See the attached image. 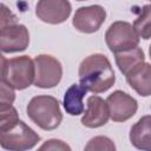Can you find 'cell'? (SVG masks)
<instances>
[{"mask_svg":"<svg viewBox=\"0 0 151 151\" xmlns=\"http://www.w3.org/2000/svg\"><path fill=\"white\" fill-rule=\"evenodd\" d=\"M80 84L92 93H101L110 90L116 76L112 65L106 55L94 53L86 57L79 65L78 70Z\"/></svg>","mask_w":151,"mask_h":151,"instance_id":"obj_1","label":"cell"},{"mask_svg":"<svg viewBox=\"0 0 151 151\" xmlns=\"http://www.w3.org/2000/svg\"><path fill=\"white\" fill-rule=\"evenodd\" d=\"M26 112L28 118L45 131L57 129L63 120L60 103L52 96L33 97L27 104Z\"/></svg>","mask_w":151,"mask_h":151,"instance_id":"obj_2","label":"cell"},{"mask_svg":"<svg viewBox=\"0 0 151 151\" xmlns=\"http://www.w3.org/2000/svg\"><path fill=\"white\" fill-rule=\"evenodd\" d=\"M35 65L28 55L6 59L1 55V80L6 81L14 90H25L34 83Z\"/></svg>","mask_w":151,"mask_h":151,"instance_id":"obj_3","label":"cell"},{"mask_svg":"<svg viewBox=\"0 0 151 151\" xmlns=\"http://www.w3.org/2000/svg\"><path fill=\"white\" fill-rule=\"evenodd\" d=\"M40 136L22 120H18L11 126L0 129V145L9 151H25L33 149Z\"/></svg>","mask_w":151,"mask_h":151,"instance_id":"obj_4","label":"cell"},{"mask_svg":"<svg viewBox=\"0 0 151 151\" xmlns=\"http://www.w3.org/2000/svg\"><path fill=\"white\" fill-rule=\"evenodd\" d=\"M105 42L112 53L126 51L139 45V35L127 21H114L105 32Z\"/></svg>","mask_w":151,"mask_h":151,"instance_id":"obj_5","label":"cell"},{"mask_svg":"<svg viewBox=\"0 0 151 151\" xmlns=\"http://www.w3.org/2000/svg\"><path fill=\"white\" fill-rule=\"evenodd\" d=\"M35 78L34 85L40 88H51L57 86L63 77V66L60 61L50 54H39L34 58Z\"/></svg>","mask_w":151,"mask_h":151,"instance_id":"obj_6","label":"cell"},{"mask_svg":"<svg viewBox=\"0 0 151 151\" xmlns=\"http://www.w3.org/2000/svg\"><path fill=\"white\" fill-rule=\"evenodd\" d=\"M29 33L25 25L9 24L0 26V47L2 53L22 52L28 47Z\"/></svg>","mask_w":151,"mask_h":151,"instance_id":"obj_7","label":"cell"},{"mask_svg":"<svg viewBox=\"0 0 151 151\" xmlns=\"http://www.w3.org/2000/svg\"><path fill=\"white\" fill-rule=\"evenodd\" d=\"M106 11L100 5L79 7L72 19V25L81 33H94L104 24Z\"/></svg>","mask_w":151,"mask_h":151,"instance_id":"obj_8","label":"cell"},{"mask_svg":"<svg viewBox=\"0 0 151 151\" xmlns=\"http://www.w3.org/2000/svg\"><path fill=\"white\" fill-rule=\"evenodd\" d=\"M106 103L110 111V118L117 123L129 120L138 110L137 100L129 93L120 90L113 91L109 94Z\"/></svg>","mask_w":151,"mask_h":151,"instance_id":"obj_9","label":"cell"},{"mask_svg":"<svg viewBox=\"0 0 151 151\" xmlns=\"http://www.w3.org/2000/svg\"><path fill=\"white\" fill-rule=\"evenodd\" d=\"M72 6L68 0H39L35 6V15L46 24L58 25L68 19Z\"/></svg>","mask_w":151,"mask_h":151,"instance_id":"obj_10","label":"cell"},{"mask_svg":"<svg viewBox=\"0 0 151 151\" xmlns=\"http://www.w3.org/2000/svg\"><path fill=\"white\" fill-rule=\"evenodd\" d=\"M110 118V111L106 100L99 96H91L86 101V110L81 117V124L88 129H96L105 125Z\"/></svg>","mask_w":151,"mask_h":151,"instance_id":"obj_11","label":"cell"},{"mask_svg":"<svg viewBox=\"0 0 151 151\" xmlns=\"http://www.w3.org/2000/svg\"><path fill=\"white\" fill-rule=\"evenodd\" d=\"M127 84L140 96H151V64L142 63L125 76Z\"/></svg>","mask_w":151,"mask_h":151,"instance_id":"obj_12","label":"cell"},{"mask_svg":"<svg viewBox=\"0 0 151 151\" xmlns=\"http://www.w3.org/2000/svg\"><path fill=\"white\" fill-rule=\"evenodd\" d=\"M131 144L143 151H151V116H143L130 129Z\"/></svg>","mask_w":151,"mask_h":151,"instance_id":"obj_13","label":"cell"},{"mask_svg":"<svg viewBox=\"0 0 151 151\" xmlns=\"http://www.w3.org/2000/svg\"><path fill=\"white\" fill-rule=\"evenodd\" d=\"M87 90L81 84H72L65 92L63 99V106L70 116H79L84 113L85 107L83 99L86 96Z\"/></svg>","mask_w":151,"mask_h":151,"instance_id":"obj_14","label":"cell"},{"mask_svg":"<svg viewBox=\"0 0 151 151\" xmlns=\"http://www.w3.org/2000/svg\"><path fill=\"white\" fill-rule=\"evenodd\" d=\"M113 54H114L116 64H117L119 71L124 76L129 74L134 67H137L139 64L145 61L144 52L139 46L126 50V51L116 52Z\"/></svg>","mask_w":151,"mask_h":151,"instance_id":"obj_15","label":"cell"},{"mask_svg":"<svg viewBox=\"0 0 151 151\" xmlns=\"http://www.w3.org/2000/svg\"><path fill=\"white\" fill-rule=\"evenodd\" d=\"M133 28L139 38L144 40L151 38V4L142 7L139 15L133 21Z\"/></svg>","mask_w":151,"mask_h":151,"instance_id":"obj_16","label":"cell"},{"mask_svg":"<svg viewBox=\"0 0 151 151\" xmlns=\"http://www.w3.org/2000/svg\"><path fill=\"white\" fill-rule=\"evenodd\" d=\"M85 150L87 151H94V150H98V151H114L116 150V145L109 138V137H105V136H96L93 137L92 139L88 140V143L85 145L84 147Z\"/></svg>","mask_w":151,"mask_h":151,"instance_id":"obj_17","label":"cell"},{"mask_svg":"<svg viewBox=\"0 0 151 151\" xmlns=\"http://www.w3.org/2000/svg\"><path fill=\"white\" fill-rule=\"evenodd\" d=\"M14 99V88L6 81L0 80V105H12Z\"/></svg>","mask_w":151,"mask_h":151,"instance_id":"obj_18","label":"cell"},{"mask_svg":"<svg viewBox=\"0 0 151 151\" xmlns=\"http://www.w3.org/2000/svg\"><path fill=\"white\" fill-rule=\"evenodd\" d=\"M39 150H60V151L68 150L70 151L71 147L66 143H64L63 140H60V139H50L46 143H44L39 147Z\"/></svg>","mask_w":151,"mask_h":151,"instance_id":"obj_19","label":"cell"},{"mask_svg":"<svg viewBox=\"0 0 151 151\" xmlns=\"http://www.w3.org/2000/svg\"><path fill=\"white\" fill-rule=\"evenodd\" d=\"M2 13H1V21H0V26H5V25H9V24H15L17 22V17L2 4Z\"/></svg>","mask_w":151,"mask_h":151,"instance_id":"obj_20","label":"cell"},{"mask_svg":"<svg viewBox=\"0 0 151 151\" xmlns=\"http://www.w3.org/2000/svg\"><path fill=\"white\" fill-rule=\"evenodd\" d=\"M149 55H150V59H151V45H150V47H149Z\"/></svg>","mask_w":151,"mask_h":151,"instance_id":"obj_21","label":"cell"},{"mask_svg":"<svg viewBox=\"0 0 151 151\" xmlns=\"http://www.w3.org/2000/svg\"><path fill=\"white\" fill-rule=\"evenodd\" d=\"M77 1H85V0H77Z\"/></svg>","mask_w":151,"mask_h":151,"instance_id":"obj_22","label":"cell"},{"mask_svg":"<svg viewBox=\"0 0 151 151\" xmlns=\"http://www.w3.org/2000/svg\"><path fill=\"white\" fill-rule=\"evenodd\" d=\"M147 1H150V2H151V0H147Z\"/></svg>","mask_w":151,"mask_h":151,"instance_id":"obj_23","label":"cell"}]
</instances>
